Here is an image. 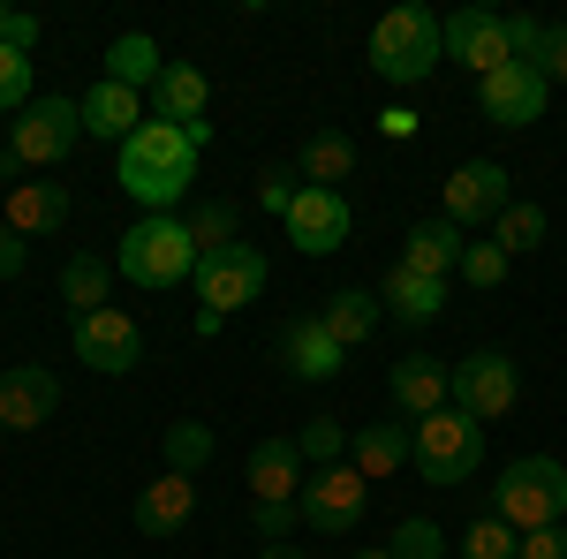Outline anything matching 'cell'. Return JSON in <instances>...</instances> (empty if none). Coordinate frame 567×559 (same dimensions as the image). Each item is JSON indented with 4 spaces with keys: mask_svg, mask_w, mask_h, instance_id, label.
Wrapping results in <instances>:
<instances>
[{
    "mask_svg": "<svg viewBox=\"0 0 567 559\" xmlns=\"http://www.w3.org/2000/svg\"><path fill=\"white\" fill-rule=\"evenodd\" d=\"M349 462L363 469V484H386V476H401L409 462H416V424H355L349 431Z\"/></svg>",
    "mask_w": 567,
    "mask_h": 559,
    "instance_id": "ffe728a7",
    "label": "cell"
},
{
    "mask_svg": "<svg viewBox=\"0 0 567 559\" xmlns=\"http://www.w3.org/2000/svg\"><path fill=\"white\" fill-rule=\"evenodd\" d=\"M280 363H288V379H303V386H333V379L349 371V348L333 341V333L318 325V310H310V318H288Z\"/></svg>",
    "mask_w": 567,
    "mask_h": 559,
    "instance_id": "2e32d148",
    "label": "cell"
},
{
    "mask_svg": "<svg viewBox=\"0 0 567 559\" xmlns=\"http://www.w3.org/2000/svg\"><path fill=\"white\" fill-rule=\"evenodd\" d=\"M197 159H205V144L175 122H144L130 144H114V182H122V197H136L144 213H175L182 197H189V182H197Z\"/></svg>",
    "mask_w": 567,
    "mask_h": 559,
    "instance_id": "6da1fadb",
    "label": "cell"
},
{
    "mask_svg": "<svg viewBox=\"0 0 567 559\" xmlns=\"http://www.w3.org/2000/svg\"><path fill=\"white\" fill-rule=\"evenodd\" d=\"M439 23H446V61H462L470 76H492V69L515 61L507 15H492V8H454V15H439Z\"/></svg>",
    "mask_w": 567,
    "mask_h": 559,
    "instance_id": "5bb4252c",
    "label": "cell"
},
{
    "mask_svg": "<svg viewBox=\"0 0 567 559\" xmlns=\"http://www.w3.org/2000/svg\"><path fill=\"white\" fill-rule=\"evenodd\" d=\"M446 401H454L462 416H477V424L507 416V408L523 401V371H515V355H507V348H470V355L446 371Z\"/></svg>",
    "mask_w": 567,
    "mask_h": 559,
    "instance_id": "ba28073f",
    "label": "cell"
},
{
    "mask_svg": "<svg viewBox=\"0 0 567 559\" xmlns=\"http://www.w3.org/2000/svg\"><path fill=\"white\" fill-rule=\"evenodd\" d=\"M258 559H310V545H258Z\"/></svg>",
    "mask_w": 567,
    "mask_h": 559,
    "instance_id": "bcb514c9",
    "label": "cell"
},
{
    "mask_svg": "<svg viewBox=\"0 0 567 559\" xmlns=\"http://www.w3.org/2000/svg\"><path fill=\"white\" fill-rule=\"evenodd\" d=\"M379 302H386V318H401V325H432L439 310H446V280H424V272L393 265L386 288H379Z\"/></svg>",
    "mask_w": 567,
    "mask_h": 559,
    "instance_id": "83f0119b",
    "label": "cell"
},
{
    "mask_svg": "<svg viewBox=\"0 0 567 559\" xmlns=\"http://www.w3.org/2000/svg\"><path fill=\"white\" fill-rule=\"evenodd\" d=\"M545 235H553V219H545V205H537V197H515L507 213L492 219V242H499L507 258H529V250H537Z\"/></svg>",
    "mask_w": 567,
    "mask_h": 559,
    "instance_id": "f546056e",
    "label": "cell"
},
{
    "mask_svg": "<svg viewBox=\"0 0 567 559\" xmlns=\"http://www.w3.org/2000/svg\"><path fill=\"white\" fill-rule=\"evenodd\" d=\"M409 469L424 476V484H439V491L470 484V476L484 469V424L462 416L454 401L432 408V416H416V462H409Z\"/></svg>",
    "mask_w": 567,
    "mask_h": 559,
    "instance_id": "5b68a950",
    "label": "cell"
},
{
    "mask_svg": "<svg viewBox=\"0 0 567 559\" xmlns=\"http://www.w3.org/2000/svg\"><path fill=\"white\" fill-rule=\"evenodd\" d=\"M23 265H31V242L0 219V280H23Z\"/></svg>",
    "mask_w": 567,
    "mask_h": 559,
    "instance_id": "b9f144b4",
    "label": "cell"
},
{
    "mask_svg": "<svg viewBox=\"0 0 567 559\" xmlns=\"http://www.w3.org/2000/svg\"><path fill=\"white\" fill-rule=\"evenodd\" d=\"M318 325H326L341 348H363L379 325H386V302H379V288H333L326 310H318Z\"/></svg>",
    "mask_w": 567,
    "mask_h": 559,
    "instance_id": "cb8c5ba5",
    "label": "cell"
},
{
    "mask_svg": "<svg viewBox=\"0 0 567 559\" xmlns=\"http://www.w3.org/2000/svg\"><path fill=\"white\" fill-rule=\"evenodd\" d=\"M462 280H470V288H499V280H507V250H499V242H470V250H462Z\"/></svg>",
    "mask_w": 567,
    "mask_h": 559,
    "instance_id": "74e56055",
    "label": "cell"
},
{
    "mask_svg": "<svg viewBox=\"0 0 567 559\" xmlns=\"http://www.w3.org/2000/svg\"><path fill=\"white\" fill-rule=\"evenodd\" d=\"M69 348H76V363L99 371V379H130L136 363H144V325H136L130 310H84V318H69Z\"/></svg>",
    "mask_w": 567,
    "mask_h": 559,
    "instance_id": "9c48e42d",
    "label": "cell"
},
{
    "mask_svg": "<svg viewBox=\"0 0 567 559\" xmlns=\"http://www.w3.org/2000/svg\"><path fill=\"white\" fill-rule=\"evenodd\" d=\"M523 559H567V521H560V529H537V537H523Z\"/></svg>",
    "mask_w": 567,
    "mask_h": 559,
    "instance_id": "7bdbcfd3",
    "label": "cell"
},
{
    "mask_svg": "<svg viewBox=\"0 0 567 559\" xmlns=\"http://www.w3.org/2000/svg\"><path fill=\"white\" fill-rule=\"evenodd\" d=\"M446 371L454 363H439V355H424V348H409L401 363H393V408H401V424H416V416H432V408H446Z\"/></svg>",
    "mask_w": 567,
    "mask_h": 559,
    "instance_id": "44dd1931",
    "label": "cell"
},
{
    "mask_svg": "<svg viewBox=\"0 0 567 559\" xmlns=\"http://www.w3.org/2000/svg\"><path fill=\"white\" fill-rule=\"evenodd\" d=\"M446 61V23H439L424 0H401L371 23V69L386 76L393 91H416Z\"/></svg>",
    "mask_w": 567,
    "mask_h": 559,
    "instance_id": "7a4b0ae2",
    "label": "cell"
},
{
    "mask_svg": "<svg viewBox=\"0 0 567 559\" xmlns=\"http://www.w3.org/2000/svg\"><path fill=\"white\" fill-rule=\"evenodd\" d=\"M507 205H515V174L499 167V159H462V167L446 174V213L439 219L470 235V227H492Z\"/></svg>",
    "mask_w": 567,
    "mask_h": 559,
    "instance_id": "7c38bea8",
    "label": "cell"
},
{
    "mask_svg": "<svg viewBox=\"0 0 567 559\" xmlns=\"http://www.w3.org/2000/svg\"><path fill=\"white\" fill-rule=\"evenodd\" d=\"M53 408H61V379L45 363L0 371V431H39V424H53Z\"/></svg>",
    "mask_w": 567,
    "mask_h": 559,
    "instance_id": "e0dca14e",
    "label": "cell"
},
{
    "mask_svg": "<svg viewBox=\"0 0 567 559\" xmlns=\"http://www.w3.org/2000/svg\"><path fill=\"white\" fill-rule=\"evenodd\" d=\"M39 91H31V53H16V45H0V114H23Z\"/></svg>",
    "mask_w": 567,
    "mask_h": 559,
    "instance_id": "d590c367",
    "label": "cell"
},
{
    "mask_svg": "<svg viewBox=\"0 0 567 559\" xmlns=\"http://www.w3.org/2000/svg\"><path fill=\"white\" fill-rule=\"evenodd\" d=\"M189 325H197V341H219V333H227V318H219V310H197Z\"/></svg>",
    "mask_w": 567,
    "mask_h": 559,
    "instance_id": "f6af8a7d",
    "label": "cell"
},
{
    "mask_svg": "<svg viewBox=\"0 0 567 559\" xmlns=\"http://www.w3.org/2000/svg\"><path fill=\"white\" fill-rule=\"evenodd\" d=\"M159 69H167V53H159V39H152V31H122V39L106 45V84L144 91V99H152Z\"/></svg>",
    "mask_w": 567,
    "mask_h": 559,
    "instance_id": "4316f807",
    "label": "cell"
},
{
    "mask_svg": "<svg viewBox=\"0 0 567 559\" xmlns=\"http://www.w3.org/2000/svg\"><path fill=\"white\" fill-rule=\"evenodd\" d=\"M296 197H303V174H296V167H258V205L272 219H288V205H296Z\"/></svg>",
    "mask_w": 567,
    "mask_h": 559,
    "instance_id": "8d00e7d4",
    "label": "cell"
},
{
    "mask_svg": "<svg viewBox=\"0 0 567 559\" xmlns=\"http://www.w3.org/2000/svg\"><path fill=\"white\" fill-rule=\"evenodd\" d=\"M0 219H8L23 242H31V235H53V227L69 219V182H16Z\"/></svg>",
    "mask_w": 567,
    "mask_h": 559,
    "instance_id": "d4e9b609",
    "label": "cell"
},
{
    "mask_svg": "<svg viewBox=\"0 0 567 559\" xmlns=\"http://www.w3.org/2000/svg\"><path fill=\"white\" fill-rule=\"evenodd\" d=\"M303 446L288 438V431H272V438H258L250 446V499H265V507H296L303 499Z\"/></svg>",
    "mask_w": 567,
    "mask_h": 559,
    "instance_id": "ac0fdd59",
    "label": "cell"
},
{
    "mask_svg": "<svg viewBox=\"0 0 567 559\" xmlns=\"http://www.w3.org/2000/svg\"><path fill=\"white\" fill-rule=\"evenodd\" d=\"M159 454H167V469H175V476H197V469H205V462L219 454V438H213V424L182 416V424L159 431Z\"/></svg>",
    "mask_w": 567,
    "mask_h": 559,
    "instance_id": "4dcf8cb0",
    "label": "cell"
},
{
    "mask_svg": "<svg viewBox=\"0 0 567 559\" xmlns=\"http://www.w3.org/2000/svg\"><path fill=\"white\" fill-rule=\"evenodd\" d=\"M386 552L393 559H446V529H439L432 515H409V521H393Z\"/></svg>",
    "mask_w": 567,
    "mask_h": 559,
    "instance_id": "e575fe53",
    "label": "cell"
},
{
    "mask_svg": "<svg viewBox=\"0 0 567 559\" xmlns=\"http://www.w3.org/2000/svg\"><path fill=\"white\" fill-rule=\"evenodd\" d=\"M454 559H523V537L499 515H477L462 537H454Z\"/></svg>",
    "mask_w": 567,
    "mask_h": 559,
    "instance_id": "d6a6232c",
    "label": "cell"
},
{
    "mask_svg": "<svg viewBox=\"0 0 567 559\" xmlns=\"http://www.w3.org/2000/svg\"><path fill=\"white\" fill-rule=\"evenodd\" d=\"M197 310H219V318H235V310H250V302H265V288H272V265H265L258 242H227V250H213V258H197Z\"/></svg>",
    "mask_w": 567,
    "mask_h": 559,
    "instance_id": "52a82bcc",
    "label": "cell"
},
{
    "mask_svg": "<svg viewBox=\"0 0 567 559\" xmlns=\"http://www.w3.org/2000/svg\"><path fill=\"white\" fill-rule=\"evenodd\" d=\"M296 446H303V469H341L349 462V424L341 416H310L296 431Z\"/></svg>",
    "mask_w": 567,
    "mask_h": 559,
    "instance_id": "836d02e7",
    "label": "cell"
},
{
    "mask_svg": "<svg viewBox=\"0 0 567 559\" xmlns=\"http://www.w3.org/2000/svg\"><path fill=\"white\" fill-rule=\"evenodd\" d=\"M182 227H189L197 258H213V250H227V242H235L243 213H235V197H205V205H189V213H182Z\"/></svg>",
    "mask_w": 567,
    "mask_h": 559,
    "instance_id": "1f68e13d",
    "label": "cell"
},
{
    "mask_svg": "<svg viewBox=\"0 0 567 559\" xmlns=\"http://www.w3.org/2000/svg\"><path fill=\"white\" fill-rule=\"evenodd\" d=\"M288 242L303 250V258H333V250H349V235H355V213H349V197L341 189H310L303 182V197L288 205Z\"/></svg>",
    "mask_w": 567,
    "mask_h": 559,
    "instance_id": "4fadbf2b",
    "label": "cell"
},
{
    "mask_svg": "<svg viewBox=\"0 0 567 559\" xmlns=\"http://www.w3.org/2000/svg\"><path fill=\"white\" fill-rule=\"evenodd\" d=\"M545 106H553V84L529 61H507V69L477 76V114L492 130H529V122H545Z\"/></svg>",
    "mask_w": 567,
    "mask_h": 559,
    "instance_id": "8fae6325",
    "label": "cell"
},
{
    "mask_svg": "<svg viewBox=\"0 0 567 559\" xmlns=\"http://www.w3.org/2000/svg\"><path fill=\"white\" fill-rule=\"evenodd\" d=\"M545 84H567V23H545V53H537Z\"/></svg>",
    "mask_w": 567,
    "mask_h": 559,
    "instance_id": "60d3db41",
    "label": "cell"
},
{
    "mask_svg": "<svg viewBox=\"0 0 567 559\" xmlns=\"http://www.w3.org/2000/svg\"><path fill=\"white\" fill-rule=\"evenodd\" d=\"M250 529H258V545H296L303 515H296V507H265V499H250Z\"/></svg>",
    "mask_w": 567,
    "mask_h": 559,
    "instance_id": "f35d334b",
    "label": "cell"
},
{
    "mask_svg": "<svg viewBox=\"0 0 567 559\" xmlns=\"http://www.w3.org/2000/svg\"><path fill=\"white\" fill-rule=\"evenodd\" d=\"M379 130H386L393 144H409V136L424 130V122H416V114H409V106H386V114H379Z\"/></svg>",
    "mask_w": 567,
    "mask_h": 559,
    "instance_id": "ee69618b",
    "label": "cell"
},
{
    "mask_svg": "<svg viewBox=\"0 0 567 559\" xmlns=\"http://www.w3.org/2000/svg\"><path fill=\"white\" fill-rule=\"evenodd\" d=\"M296 174H303L310 189H341L355 174V136L349 130H310L303 152H296Z\"/></svg>",
    "mask_w": 567,
    "mask_h": 559,
    "instance_id": "484cf974",
    "label": "cell"
},
{
    "mask_svg": "<svg viewBox=\"0 0 567 559\" xmlns=\"http://www.w3.org/2000/svg\"><path fill=\"white\" fill-rule=\"evenodd\" d=\"M114 272L136 280V288H182V280H197V242H189V227L182 213H144L114 242Z\"/></svg>",
    "mask_w": 567,
    "mask_h": 559,
    "instance_id": "277c9868",
    "label": "cell"
},
{
    "mask_svg": "<svg viewBox=\"0 0 567 559\" xmlns=\"http://www.w3.org/2000/svg\"><path fill=\"white\" fill-rule=\"evenodd\" d=\"M144 130V91H122V84H99L84 91V136H106V144H130Z\"/></svg>",
    "mask_w": 567,
    "mask_h": 559,
    "instance_id": "603a6c76",
    "label": "cell"
},
{
    "mask_svg": "<svg viewBox=\"0 0 567 559\" xmlns=\"http://www.w3.org/2000/svg\"><path fill=\"white\" fill-rule=\"evenodd\" d=\"M492 515L507 521L515 537L560 529V521H567V462H553V454H523V462H507L499 484H492Z\"/></svg>",
    "mask_w": 567,
    "mask_h": 559,
    "instance_id": "3957f363",
    "label": "cell"
},
{
    "mask_svg": "<svg viewBox=\"0 0 567 559\" xmlns=\"http://www.w3.org/2000/svg\"><path fill=\"white\" fill-rule=\"evenodd\" d=\"M462 250H470V235L462 227H446V219H416L409 235H401V258L409 272H424V280H446V272H462Z\"/></svg>",
    "mask_w": 567,
    "mask_h": 559,
    "instance_id": "7402d4cb",
    "label": "cell"
},
{
    "mask_svg": "<svg viewBox=\"0 0 567 559\" xmlns=\"http://www.w3.org/2000/svg\"><path fill=\"white\" fill-rule=\"evenodd\" d=\"M106 288H114V258H99V250H76V258H61V302H69V318H84V310H106Z\"/></svg>",
    "mask_w": 567,
    "mask_h": 559,
    "instance_id": "f1b7e54d",
    "label": "cell"
},
{
    "mask_svg": "<svg viewBox=\"0 0 567 559\" xmlns=\"http://www.w3.org/2000/svg\"><path fill=\"white\" fill-rule=\"evenodd\" d=\"M76 144H84V99H61V91H39L8 130L16 167H61Z\"/></svg>",
    "mask_w": 567,
    "mask_h": 559,
    "instance_id": "8992f818",
    "label": "cell"
},
{
    "mask_svg": "<svg viewBox=\"0 0 567 559\" xmlns=\"http://www.w3.org/2000/svg\"><path fill=\"white\" fill-rule=\"evenodd\" d=\"M205 106H213L205 69H197V61H167V69H159V84H152V122H175V130H189L197 144H213Z\"/></svg>",
    "mask_w": 567,
    "mask_h": 559,
    "instance_id": "9a60e30c",
    "label": "cell"
},
{
    "mask_svg": "<svg viewBox=\"0 0 567 559\" xmlns=\"http://www.w3.org/2000/svg\"><path fill=\"white\" fill-rule=\"evenodd\" d=\"M349 559H393V552H386V545H363V552H349Z\"/></svg>",
    "mask_w": 567,
    "mask_h": 559,
    "instance_id": "7dc6e473",
    "label": "cell"
},
{
    "mask_svg": "<svg viewBox=\"0 0 567 559\" xmlns=\"http://www.w3.org/2000/svg\"><path fill=\"white\" fill-rule=\"evenodd\" d=\"M363 499H371L363 469H355V462H341V469H310L303 476L296 515H303L310 537H355V529H363Z\"/></svg>",
    "mask_w": 567,
    "mask_h": 559,
    "instance_id": "30bf717a",
    "label": "cell"
},
{
    "mask_svg": "<svg viewBox=\"0 0 567 559\" xmlns=\"http://www.w3.org/2000/svg\"><path fill=\"white\" fill-rule=\"evenodd\" d=\"M0 45L31 53V45H39V15H31V8H8V0H0Z\"/></svg>",
    "mask_w": 567,
    "mask_h": 559,
    "instance_id": "ab89813d",
    "label": "cell"
},
{
    "mask_svg": "<svg viewBox=\"0 0 567 559\" xmlns=\"http://www.w3.org/2000/svg\"><path fill=\"white\" fill-rule=\"evenodd\" d=\"M189 515H197V476H175V469H159L130 507V521L144 529V537H182Z\"/></svg>",
    "mask_w": 567,
    "mask_h": 559,
    "instance_id": "d6986e66",
    "label": "cell"
}]
</instances>
